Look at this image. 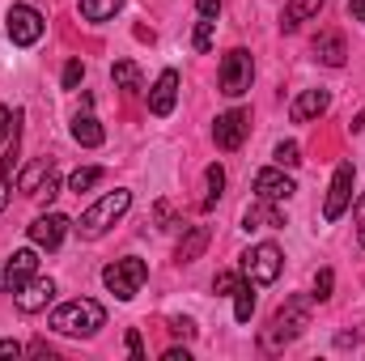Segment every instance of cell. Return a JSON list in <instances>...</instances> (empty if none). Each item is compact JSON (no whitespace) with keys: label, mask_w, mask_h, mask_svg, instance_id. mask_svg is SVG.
<instances>
[{"label":"cell","mask_w":365,"mask_h":361,"mask_svg":"<svg viewBox=\"0 0 365 361\" xmlns=\"http://www.w3.org/2000/svg\"><path fill=\"white\" fill-rule=\"evenodd\" d=\"M310 310H314V293H310V298H306V293L289 298V302L272 315V323L259 332V349H264V353H280L284 345H293V340L310 327Z\"/></svg>","instance_id":"6da1fadb"},{"label":"cell","mask_w":365,"mask_h":361,"mask_svg":"<svg viewBox=\"0 0 365 361\" xmlns=\"http://www.w3.org/2000/svg\"><path fill=\"white\" fill-rule=\"evenodd\" d=\"M128 208H132V191H128V187H115V191H106L98 204H90V208L81 213V221H77L73 230H77L86 243H93V238H102Z\"/></svg>","instance_id":"7a4b0ae2"},{"label":"cell","mask_w":365,"mask_h":361,"mask_svg":"<svg viewBox=\"0 0 365 361\" xmlns=\"http://www.w3.org/2000/svg\"><path fill=\"white\" fill-rule=\"evenodd\" d=\"M98 327H106V310L93 298H77L51 310V332L60 336H93Z\"/></svg>","instance_id":"3957f363"},{"label":"cell","mask_w":365,"mask_h":361,"mask_svg":"<svg viewBox=\"0 0 365 361\" xmlns=\"http://www.w3.org/2000/svg\"><path fill=\"white\" fill-rule=\"evenodd\" d=\"M149 280V268H145V260H136V255H128V260H115V264H106L102 268V285L119 298V302H132L136 293H140V285Z\"/></svg>","instance_id":"277c9868"},{"label":"cell","mask_w":365,"mask_h":361,"mask_svg":"<svg viewBox=\"0 0 365 361\" xmlns=\"http://www.w3.org/2000/svg\"><path fill=\"white\" fill-rule=\"evenodd\" d=\"M221 93L225 98H242V93H251V81H255V60H251V51L247 47H234V51H225V60H221Z\"/></svg>","instance_id":"5b68a950"},{"label":"cell","mask_w":365,"mask_h":361,"mask_svg":"<svg viewBox=\"0 0 365 361\" xmlns=\"http://www.w3.org/2000/svg\"><path fill=\"white\" fill-rule=\"evenodd\" d=\"M280 268H284V255H280L276 243H255V247L242 251V276L255 280V285H272Z\"/></svg>","instance_id":"8992f818"},{"label":"cell","mask_w":365,"mask_h":361,"mask_svg":"<svg viewBox=\"0 0 365 361\" xmlns=\"http://www.w3.org/2000/svg\"><path fill=\"white\" fill-rule=\"evenodd\" d=\"M4 30H9V39H13L17 47H34V43L43 39L47 21H43V13H38L34 4H13V9L4 13Z\"/></svg>","instance_id":"52a82bcc"},{"label":"cell","mask_w":365,"mask_h":361,"mask_svg":"<svg viewBox=\"0 0 365 361\" xmlns=\"http://www.w3.org/2000/svg\"><path fill=\"white\" fill-rule=\"evenodd\" d=\"M247 136H251V111L234 106V111L217 115V123H212V141H217V149L234 153V149H242V141H247Z\"/></svg>","instance_id":"ba28073f"},{"label":"cell","mask_w":365,"mask_h":361,"mask_svg":"<svg viewBox=\"0 0 365 361\" xmlns=\"http://www.w3.org/2000/svg\"><path fill=\"white\" fill-rule=\"evenodd\" d=\"M353 179H357L353 162H340L336 175H331V187H327V200H323V221H340L344 217V208L353 204Z\"/></svg>","instance_id":"9c48e42d"},{"label":"cell","mask_w":365,"mask_h":361,"mask_svg":"<svg viewBox=\"0 0 365 361\" xmlns=\"http://www.w3.org/2000/svg\"><path fill=\"white\" fill-rule=\"evenodd\" d=\"M68 225H73V221H68L64 213H43V217H34V221H30V243H34V247L56 251V247L64 243Z\"/></svg>","instance_id":"30bf717a"},{"label":"cell","mask_w":365,"mask_h":361,"mask_svg":"<svg viewBox=\"0 0 365 361\" xmlns=\"http://www.w3.org/2000/svg\"><path fill=\"white\" fill-rule=\"evenodd\" d=\"M51 298H56V280H51V276H30V280L17 289V310H26V315L47 310Z\"/></svg>","instance_id":"8fae6325"},{"label":"cell","mask_w":365,"mask_h":361,"mask_svg":"<svg viewBox=\"0 0 365 361\" xmlns=\"http://www.w3.org/2000/svg\"><path fill=\"white\" fill-rule=\"evenodd\" d=\"M293 191H297V183L289 179L280 166H264V171L255 175V195H259V200H276V204H280V200H289Z\"/></svg>","instance_id":"7c38bea8"},{"label":"cell","mask_w":365,"mask_h":361,"mask_svg":"<svg viewBox=\"0 0 365 361\" xmlns=\"http://www.w3.org/2000/svg\"><path fill=\"white\" fill-rule=\"evenodd\" d=\"M175 102H179V73L166 68V73L153 81V90H149V111H153L158 119H166V115L175 111Z\"/></svg>","instance_id":"4fadbf2b"},{"label":"cell","mask_w":365,"mask_h":361,"mask_svg":"<svg viewBox=\"0 0 365 361\" xmlns=\"http://www.w3.org/2000/svg\"><path fill=\"white\" fill-rule=\"evenodd\" d=\"M34 272H38V251H30V247H26V251H13V260L4 264L0 285H4L9 293H17V289H21V285H26Z\"/></svg>","instance_id":"5bb4252c"},{"label":"cell","mask_w":365,"mask_h":361,"mask_svg":"<svg viewBox=\"0 0 365 361\" xmlns=\"http://www.w3.org/2000/svg\"><path fill=\"white\" fill-rule=\"evenodd\" d=\"M327 106H331V90H302L293 98V106H289V119H293V123H310V119H319Z\"/></svg>","instance_id":"9a60e30c"},{"label":"cell","mask_w":365,"mask_h":361,"mask_svg":"<svg viewBox=\"0 0 365 361\" xmlns=\"http://www.w3.org/2000/svg\"><path fill=\"white\" fill-rule=\"evenodd\" d=\"M284 225V213L276 208V200H255L247 213H242V230H280Z\"/></svg>","instance_id":"2e32d148"},{"label":"cell","mask_w":365,"mask_h":361,"mask_svg":"<svg viewBox=\"0 0 365 361\" xmlns=\"http://www.w3.org/2000/svg\"><path fill=\"white\" fill-rule=\"evenodd\" d=\"M81 106H86V111H77V119H73V141L86 145V149H98V145L106 141V132H102V123L93 119L90 98H81Z\"/></svg>","instance_id":"e0dca14e"},{"label":"cell","mask_w":365,"mask_h":361,"mask_svg":"<svg viewBox=\"0 0 365 361\" xmlns=\"http://www.w3.org/2000/svg\"><path fill=\"white\" fill-rule=\"evenodd\" d=\"M344 56H349V47H344V34H340V30H323V34H314V60H323L327 68H340Z\"/></svg>","instance_id":"ac0fdd59"},{"label":"cell","mask_w":365,"mask_h":361,"mask_svg":"<svg viewBox=\"0 0 365 361\" xmlns=\"http://www.w3.org/2000/svg\"><path fill=\"white\" fill-rule=\"evenodd\" d=\"M323 4H327V0H289V4H284V17H280V30H297L302 21L319 17Z\"/></svg>","instance_id":"d6986e66"},{"label":"cell","mask_w":365,"mask_h":361,"mask_svg":"<svg viewBox=\"0 0 365 361\" xmlns=\"http://www.w3.org/2000/svg\"><path fill=\"white\" fill-rule=\"evenodd\" d=\"M208 238H212V234H208V225H191V230H187V238L179 243V251H175V260H179V264L200 260V255H204V247H208Z\"/></svg>","instance_id":"ffe728a7"},{"label":"cell","mask_w":365,"mask_h":361,"mask_svg":"<svg viewBox=\"0 0 365 361\" xmlns=\"http://www.w3.org/2000/svg\"><path fill=\"white\" fill-rule=\"evenodd\" d=\"M230 298H234V319L251 323V315H255V280H238Z\"/></svg>","instance_id":"44dd1931"},{"label":"cell","mask_w":365,"mask_h":361,"mask_svg":"<svg viewBox=\"0 0 365 361\" xmlns=\"http://www.w3.org/2000/svg\"><path fill=\"white\" fill-rule=\"evenodd\" d=\"M21 123V119H17ZM13 166H17V132H13V145L4 149V158H0V213L9 208V175H13Z\"/></svg>","instance_id":"7402d4cb"},{"label":"cell","mask_w":365,"mask_h":361,"mask_svg":"<svg viewBox=\"0 0 365 361\" xmlns=\"http://www.w3.org/2000/svg\"><path fill=\"white\" fill-rule=\"evenodd\" d=\"M123 9V0H81V17L86 21H110Z\"/></svg>","instance_id":"603a6c76"},{"label":"cell","mask_w":365,"mask_h":361,"mask_svg":"<svg viewBox=\"0 0 365 361\" xmlns=\"http://www.w3.org/2000/svg\"><path fill=\"white\" fill-rule=\"evenodd\" d=\"M51 171H56V162H51V158H38V162H34V166H30V171H26V175H21V179H17V187H21V191H30V195H34V191H38V187H43V179H47V175H51Z\"/></svg>","instance_id":"cb8c5ba5"},{"label":"cell","mask_w":365,"mask_h":361,"mask_svg":"<svg viewBox=\"0 0 365 361\" xmlns=\"http://www.w3.org/2000/svg\"><path fill=\"white\" fill-rule=\"evenodd\" d=\"M110 81H115L119 90H140V68H136L132 60H115V68H110Z\"/></svg>","instance_id":"d4e9b609"},{"label":"cell","mask_w":365,"mask_h":361,"mask_svg":"<svg viewBox=\"0 0 365 361\" xmlns=\"http://www.w3.org/2000/svg\"><path fill=\"white\" fill-rule=\"evenodd\" d=\"M272 162L280 171H293V166H302V149H297V141H280L272 149Z\"/></svg>","instance_id":"484cf974"},{"label":"cell","mask_w":365,"mask_h":361,"mask_svg":"<svg viewBox=\"0 0 365 361\" xmlns=\"http://www.w3.org/2000/svg\"><path fill=\"white\" fill-rule=\"evenodd\" d=\"M204 179H208V195H204V208H212V204L221 200V191H225V171H221V166H208V175H204Z\"/></svg>","instance_id":"4316f807"},{"label":"cell","mask_w":365,"mask_h":361,"mask_svg":"<svg viewBox=\"0 0 365 361\" xmlns=\"http://www.w3.org/2000/svg\"><path fill=\"white\" fill-rule=\"evenodd\" d=\"M98 179H102V171H98V166H81V171H73V179H68V191H77V195H81V191H90Z\"/></svg>","instance_id":"83f0119b"},{"label":"cell","mask_w":365,"mask_h":361,"mask_svg":"<svg viewBox=\"0 0 365 361\" xmlns=\"http://www.w3.org/2000/svg\"><path fill=\"white\" fill-rule=\"evenodd\" d=\"M212 34H217V17H200V26H195V51H208L212 47Z\"/></svg>","instance_id":"f1b7e54d"},{"label":"cell","mask_w":365,"mask_h":361,"mask_svg":"<svg viewBox=\"0 0 365 361\" xmlns=\"http://www.w3.org/2000/svg\"><path fill=\"white\" fill-rule=\"evenodd\" d=\"M17 119H21V111H9V106H0V145H4V141H13V132H17Z\"/></svg>","instance_id":"f546056e"},{"label":"cell","mask_w":365,"mask_h":361,"mask_svg":"<svg viewBox=\"0 0 365 361\" xmlns=\"http://www.w3.org/2000/svg\"><path fill=\"white\" fill-rule=\"evenodd\" d=\"M331 285H336V272L323 268L314 276V302H327V298H331Z\"/></svg>","instance_id":"4dcf8cb0"},{"label":"cell","mask_w":365,"mask_h":361,"mask_svg":"<svg viewBox=\"0 0 365 361\" xmlns=\"http://www.w3.org/2000/svg\"><path fill=\"white\" fill-rule=\"evenodd\" d=\"M81 77H86V64H81V60H68V64H64V90H77Z\"/></svg>","instance_id":"1f68e13d"},{"label":"cell","mask_w":365,"mask_h":361,"mask_svg":"<svg viewBox=\"0 0 365 361\" xmlns=\"http://www.w3.org/2000/svg\"><path fill=\"white\" fill-rule=\"evenodd\" d=\"M234 285H238V272H217V276H212V289H217L221 298H230Z\"/></svg>","instance_id":"d6a6232c"},{"label":"cell","mask_w":365,"mask_h":361,"mask_svg":"<svg viewBox=\"0 0 365 361\" xmlns=\"http://www.w3.org/2000/svg\"><path fill=\"white\" fill-rule=\"evenodd\" d=\"M34 195H38V200H43V204H51V200H56V195H60V179H56V171H51V175H47V179H43V187H38V191H34Z\"/></svg>","instance_id":"836d02e7"},{"label":"cell","mask_w":365,"mask_h":361,"mask_svg":"<svg viewBox=\"0 0 365 361\" xmlns=\"http://www.w3.org/2000/svg\"><path fill=\"white\" fill-rule=\"evenodd\" d=\"M128 353L136 361H145V340H140V332L136 327H128Z\"/></svg>","instance_id":"e575fe53"},{"label":"cell","mask_w":365,"mask_h":361,"mask_svg":"<svg viewBox=\"0 0 365 361\" xmlns=\"http://www.w3.org/2000/svg\"><path fill=\"white\" fill-rule=\"evenodd\" d=\"M170 332L182 336V340H191V336H195V323H191V319H170Z\"/></svg>","instance_id":"d590c367"},{"label":"cell","mask_w":365,"mask_h":361,"mask_svg":"<svg viewBox=\"0 0 365 361\" xmlns=\"http://www.w3.org/2000/svg\"><path fill=\"white\" fill-rule=\"evenodd\" d=\"M353 217H357V238H361V247H365V195H357V204H353Z\"/></svg>","instance_id":"8d00e7d4"},{"label":"cell","mask_w":365,"mask_h":361,"mask_svg":"<svg viewBox=\"0 0 365 361\" xmlns=\"http://www.w3.org/2000/svg\"><path fill=\"white\" fill-rule=\"evenodd\" d=\"M4 357L17 361V357H21V345H17V340H0V361H4Z\"/></svg>","instance_id":"74e56055"},{"label":"cell","mask_w":365,"mask_h":361,"mask_svg":"<svg viewBox=\"0 0 365 361\" xmlns=\"http://www.w3.org/2000/svg\"><path fill=\"white\" fill-rule=\"evenodd\" d=\"M200 17H221V0H200Z\"/></svg>","instance_id":"f35d334b"},{"label":"cell","mask_w":365,"mask_h":361,"mask_svg":"<svg viewBox=\"0 0 365 361\" xmlns=\"http://www.w3.org/2000/svg\"><path fill=\"white\" fill-rule=\"evenodd\" d=\"M349 13H353L357 21H365V0H349Z\"/></svg>","instance_id":"ab89813d"},{"label":"cell","mask_w":365,"mask_h":361,"mask_svg":"<svg viewBox=\"0 0 365 361\" xmlns=\"http://www.w3.org/2000/svg\"><path fill=\"white\" fill-rule=\"evenodd\" d=\"M30 353H34V357H47V361H51V349H47L43 340H34V345H30Z\"/></svg>","instance_id":"60d3db41"},{"label":"cell","mask_w":365,"mask_h":361,"mask_svg":"<svg viewBox=\"0 0 365 361\" xmlns=\"http://www.w3.org/2000/svg\"><path fill=\"white\" fill-rule=\"evenodd\" d=\"M166 361H191V353H187V349H170V353H166Z\"/></svg>","instance_id":"b9f144b4"},{"label":"cell","mask_w":365,"mask_h":361,"mask_svg":"<svg viewBox=\"0 0 365 361\" xmlns=\"http://www.w3.org/2000/svg\"><path fill=\"white\" fill-rule=\"evenodd\" d=\"M353 132H365V111L357 115V119H353Z\"/></svg>","instance_id":"7bdbcfd3"},{"label":"cell","mask_w":365,"mask_h":361,"mask_svg":"<svg viewBox=\"0 0 365 361\" xmlns=\"http://www.w3.org/2000/svg\"><path fill=\"white\" fill-rule=\"evenodd\" d=\"M0 276H4V272H0Z\"/></svg>","instance_id":"ee69618b"}]
</instances>
